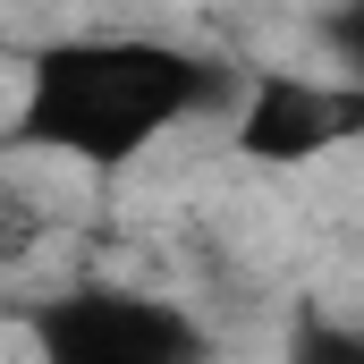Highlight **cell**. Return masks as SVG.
<instances>
[{"mask_svg":"<svg viewBox=\"0 0 364 364\" xmlns=\"http://www.w3.org/2000/svg\"><path fill=\"white\" fill-rule=\"evenodd\" d=\"M237 102V68L161 43V34H68L43 43L26 60V93L9 119V144L26 153H60L77 170H127L144 161L170 127L229 110Z\"/></svg>","mask_w":364,"mask_h":364,"instance_id":"obj_1","label":"cell"},{"mask_svg":"<svg viewBox=\"0 0 364 364\" xmlns=\"http://www.w3.org/2000/svg\"><path fill=\"white\" fill-rule=\"evenodd\" d=\"M26 348L34 364H212V331L178 296L68 279L26 305Z\"/></svg>","mask_w":364,"mask_h":364,"instance_id":"obj_2","label":"cell"},{"mask_svg":"<svg viewBox=\"0 0 364 364\" xmlns=\"http://www.w3.org/2000/svg\"><path fill=\"white\" fill-rule=\"evenodd\" d=\"M364 127V85H322L296 68H255L237 77V110H229V144L255 170H305L331 144H348Z\"/></svg>","mask_w":364,"mask_h":364,"instance_id":"obj_3","label":"cell"},{"mask_svg":"<svg viewBox=\"0 0 364 364\" xmlns=\"http://www.w3.org/2000/svg\"><path fill=\"white\" fill-rule=\"evenodd\" d=\"M288 364H364V339L348 322H331V314H305L296 339H288Z\"/></svg>","mask_w":364,"mask_h":364,"instance_id":"obj_4","label":"cell"},{"mask_svg":"<svg viewBox=\"0 0 364 364\" xmlns=\"http://www.w3.org/2000/svg\"><path fill=\"white\" fill-rule=\"evenodd\" d=\"M322 34L339 43V68H364V9H339V17H322Z\"/></svg>","mask_w":364,"mask_h":364,"instance_id":"obj_5","label":"cell"}]
</instances>
